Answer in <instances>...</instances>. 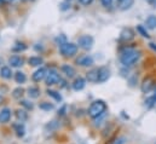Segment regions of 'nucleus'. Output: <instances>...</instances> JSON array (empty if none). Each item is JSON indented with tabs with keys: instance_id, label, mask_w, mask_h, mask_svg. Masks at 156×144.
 I'll return each mask as SVG.
<instances>
[{
	"instance_id": "f257e3e1",
	"label": "nucleus",
	"mask_w": 156,
	"mask_h": 144,
	"mask_svg": "<svg viewBox=\"0 0 156 144\" xmlns=\"http://www.w3.org/2000/svg\"><path fill=\"white\" fill-rule=\"evenodd\" d=\"M120 63L123 67H131L136 64L140 58V51H138L134 47H123L120 52Z\"/></svg>"
},
{
	"instance_id": "f03ea898",
	"label": "nucleus",
	"mask_w": 156,
	"mask_h": 144,
	"mask_svg": "<svg viewBox=\"0 0 156 144\" xmlns=\"http://www.w3.org/2000/svg\"><path fill=\"white\" fill-rule=\"evenodd\" d=\"M105 110H107L105 102L102 101V99H98V101L92 102V104L90 106V108H88V115L92 119H98L99 116H102V115L105 114Z\"/></svg>"
},
{
	"instance_id": "7ed1b4c3",
	"label": "nucleus",
	"mask_w": 156,
	"mask_h": 144,
	"mask_svg": "<svg viewBox=\"0 0 156 144\" xmlns=\"http://www.w3.org/2000/svg\"><path fill=\"white\" fill-rule=\"evenodd\" d=\"M79 46L78 44H74V42H64L63 45L59 46V52L63 57L66 58H72L74 57L76 53H78Z\"/></svg>"
},
{
	"instance_id": "20e7f679",
	"label": "nucleus",
	"mask_w": 156,
	"mask_h": 144,
	"mask_svg": "<svg viewBox=\"0 0 156 144\" xmlns=\"http://www.w3.org/2000/svg\"><path fill=\"white\" fill-rule=\"evenodd\" d=\"M94 39L91 35H81L78 39V46L85 51H90L93 47Z\"/></svg>"
},
{
	"instance_id": "39448f33",
	"label": "nucleus",
	"mask_w": 156,
	"mask_h": 144,
	"mask_svg": "<svg viewBox=\"0 0 156 144\" xmlns=\"http://www.w3.org/2000/svg\"><path fill=\"white\" fill-rule=\"evenodd\" d=\"M61 75L59 73L57 72L56 69H50L47 72V75L45 77V82L47 86H52V85H56V84H59L61 82Z\"/></svg>"
},
{
	"instance_id": "423d86ee",
	"label": "nucleus",
	"mask_w": 156,
	"mask_h": 144,
	"mask_svg": "<svg viewBox=\"0 0 156 144\" xmlns=\"http://www.w3.org/2000/svg\"><path fill=\"white\" fill-rule=\"evenodd\" d=\"M134 36H136L134 31L132 28H129V27H126L120 33V41L121 42H125V44H128L129 41H132L134 39Z\"/></svg>"
},
{
	"instance_id": "0eeeda50",
	"label": "nucleus",
	"mask_w": 156,
	"mask_h": 144,
	"mask_svg": "<svg viewBox=\"0 0 156 144\" xmlns=\"http://www.w3.org/2000/svg\"><path fill=\"white\" fill-rule=\"evenodd\" d=\"M93 63H94V59L90 55H83L76 58V64L80 67H92Z\"/></svg>"
},
{
	"instance_id": "6e6552de",
	"label": "nucleus",
	"mask_w": 156,
	"mask_h": 144,
	"mask_svg": "<svg viewBox=\"0 0 156 144\" xmlns=\"http://www.w3.org/2000/svg\"><path fill=\"white\" fill-rule=\"evenodd\" d=\"M47 72H48V70H47L46 68H44V67H39L35 72L33 73V75H32L33 81H34V82H40L41 80H44V79L46 77Z\"/></svg>"
},
{
	"instance_id": "1a4fd4ad",
	"label": "nucleus",
	"mask_w": 156,
	"mask_h": 144,
	"mask_svg": "<svg viewBox=\"0 0 156 144\" xmlns=\"http://www.w3.org/2000/svg\"><path fill=\"white\" fill-rule=\"evenodd\" d=\"M9 64L11 68H20L24 64V58L18 55H13L9 58Z\"/></svg>"
},
{
	"instance_id": "9d476101",
	"label": "nucleus",
	"mask_w": 156,
	"mask_h": 144,
	"mask_svg": "<svg viewBox=\"0 0 156 144\" xmlns=\"http://www.w3.org/2000/svg\"><path fill=\"white\" fill-rule=\"evenodd\" d=\"M110 69L108 67H101L98 68V82H105L110 77Z\"/></svg>"
},
{
	"instance_id": "9b49d317",
	"label": "nucleus",
	"mask_w": 156,
	"mask_h": 144,
	"mask_svg": "<svg viewBox=\"0 0 156 144\" xmlns=\"http://www.w3.org/2000/svg\"><path fill=\"white\" fill-rule=\"evenodd\" d=\"M154 86H155L154 85V80L151 77H147V79L143 80V82L140 85V90H142L143 93H149L154 88Z\"/></svg>"
},
{
	"instance_id": "f8f14e48",
	"label": "nucleus",
	"mask_w": 156,
	"mask_h": 144,
	"mask_svg": "<svg viewBox=\"0 0 156 144\" xmlns=\"http://www.w3.org/2000/svg\"><path fill=\"white\" fill-rule=\"evenodd\" d=\"M86 80L88 82H98V68H93L86 73Z\"/></svg>"
},
{
	"instance_id": "ddd939ff",
	"label": "nucleus",
	"mask_w": 156,
	"mask_h": 144,
	"mask_svg": "<svg viewBox=\"0 0 156 144\" xmlns=\"http://www.w3.org/2000/svg\"><path fill=\"white\" fill-rule=\"evenodd\" d=\"M11 119V109L4 108L0 111V122L1 124H7Z\"/></svg>"
},
{
	"instance_id": "4468645a",
	"label": "nucleus",
	"mask_w": 156,
	"mask_h": 144,
	"mask_svg": "<svg viewBox=\"0 0 156 144\" xmlns=\"http://www.w3.org/2000/svg\"><path fill=\"white\" fill-rule=\"evenodd\" d=\"M133 2L134 0H121V1H117V7L121 11H126L133 6Z\"/></svg>"
},
{
	"instance_id": "2eb2a0df",
	"label": "nucleus",
	"mask_w": 156,
	"mask_h": 144,
	"mask_svg": "<svg viewBox=\"0 0 156 144\" xmlns=\"http://www.w3.org/2000/svg\"><path fill=\"white\" fill-rule=\"evenodd\" d=\"M85 85H86V80H85L83 77L79 76V77H76V79L74 80V82H73V88H74L75 91H81V90H83Z\"/></svg>"
},
{
	"instance_id": "dca6fc26",
	"label": "nucleus",
	"mask_w": 156,
	"mask_h": 144,
	"mask_svg": "<svg viewBox=\"0 0 156 144\" xmlns=\"http://www.w3.org/2000/svg\"><path fill=\"white\" fill-rule=\"evenodd\" d=\"M61 70L63 74H66V76L67 77H74L75 76V69L72 67V66H69V64H64V66H62V68H61Z\"/></svg>"
},
{
	"instance_id": "f3484780",
	"label": "nucleus",
	"mask_w": 156,
	"mask_h": 144,
	"mask_svg": "<svg viewBox=\"0 0 156 144\" xmlns=\"http://www.w3.org/2000/svg\"><path fill=\"white\" fill-rule=\"evenodd\" d=\"M12 74L13 73H12L10 67H1L0 68V76L5 80H10L12 77Z\"/></svg>"
},
{
	"instance_id": "a211bd4d",
	"label": "nucleus",
	"mask_w": 156,
	"mask_h": 144,
	"mask_svg": "<svg viewBox=\"0 0 156 144\" xmlns=\"http://www.w3.org/2000/svg\"><path fill=\"white\" fill-rule=\"evenodd\" d=\"M28 63H29V66H32V67H40V66L44 63V59H42V57H40V56H33V57H30V58L28 59Z\"/></svg>"
},
{
	"instance_id": "6ab92c4d",
	"label": "nucleus",
	"mask_w": 156,
	"mask_h": 144,
	"mask_svg": "<svg viewBox=\"0 0 156 144\" xmlns=\"http://www.w3.org/2000/svg\"><path fill=\"white\" fill-rule=\"evenodd\" d=\"M145 27L148 29H156V16L155 15H151L149 16L147 20H145Z\"/></svg>"
},
{
	"instance_id": "aec40b11",
	"label": "nucleus",
	"mask_w": 156,
	"mask_h": 144,
	"mask_svg": "<svg viewBox=\"0 0 156 144\" xmlns=\"http://www.w3.org/2000/svg\"><path fill=\"white\" fill-rule=\"evenodd\" d=\"M13 128H15V132L17 135V137H23L26 135V127L23 124L18 122V124H15L13 125Z\"/></svg>"
},
{
	"instance_id": "412c9836",
	"label": "nucleus",
	"mask_w": 156,
	"mask_h": 144,
	"mask_svg": "<svg viewBox=\"0 0 156 144\" xmlns=\"http://www.w3.org/2000/svg\"><path fill=\"white\" fill-rule=\"evenodd\" d=\"M155 104H156V86H154V92H153V95L150 97H148L145 99V106L148 108H153Z\"/></svg>"
},
{
	"instance_id": "4be33fe9",
	"label": "nucleus",
	"mask_w": 156,
	"mask_h": 144,
	"mask_svg": "<svg viewBox=\"0 0 156 144\" xmlns=\"http://www.w3.org/2000/svg\"><path fill=\"white\" fill-rule=\"evenodd\" d=\"M26 50H27V45H26L24 42L17 41V42L12 46V51H13V52H23V51H26Z\"/></svg>"
},
{
	"instance_id": "5701e85b",
	"label": "nucleus",
	"mask_w": 156,
	"mask_h": 144,
	"mask_svg": "<svg viewBox=\"0 0 156 144\" xmlns=\"http://www.w3.org/2000/svg\"><path fill=\"white\" fill-rule=\"evenodd\" d=\"M15 80H16V82L17 84H24L26 81H27V76H26V74L23 72H17L15 73Z\"/></svg>"
},
{
	"instance_id": "b1692460",
	"label": "nucleus",
	"mask_w": 156,
	"mask_h": 144,
	"mask_svg": "<svg viewBox=\"0 0 156 144\" xmlns=\"http://www.w3.org/2000/svg\"><path fill=\"white\" fill-rule=\"evenodd\" d=\"M16 117H17L21 122H23V121H26V120L28 119V114H27L26 110H23V109H18V110H16Z\"/></svg>"
},
{
	"instance_id": "393cba45",
	"label": "nucleus",
	"mask_w": 156,
	"mask_h": 144,
	"mask_svg": "<svg viewBox=\"0 0 156 144\" xmlns=\"http://www.w3.org/2000/svg\"><path fill=\"white\" fill-rule=\"evenodd\" d=\"M28 96H29V98H38L40 96V90L38 87H29Z\"/></svg>"
},
{
	"instance_id": "a878e982",
	"label": "nucleus",
	"mask_w": 156,
	"mask_h": 144,
	"mask_svg": "<svg viewBox=\"0 0 156 144\" xmlns=\"http://www.w3.org/2000/svg\"><path fill=\"white\" fill-rule=\"evenodd\" d=\"M137 32L143 36V38H147V39H149V38H150V35H149V33H148V31H147V27H145V26L138 24V26H137Z\"/></svg>"
},
{
	"instance_id": "bb28decb",
	"label": "nucleus",
	"mask_w": 156,
	"mask_h": 144,
	"mask_svg": "<svg viewBox=\"0 0 156 144\" xmlns=\"http://www.w3.org/2000/svg\"><path fill=\"white\" fill-rule=\"evenodd\" d=\"M46 92H47V95H48L50 97H52L56 102H61V101H62V96H61L57 91H55V90H47Z\"/></svg>"
},
{
	"instance_id": "cd10ccee",
	"label": "nucleus",
	"mask_w": 156,
	"mask_h": 144,
	"mask_svg": "<svg viewBox=\"0 0 156 144\" xmlns=\"http://www.w3.org/2000/svg\"><path fill=\"white\" fill-rule=\"evenodd\" d=\"M23 95H24V90L22 87H17L12 91V97L16 98V99H21Z\"/></svg>"
},
{
	"instance_id": "c85d7f7f",
	"label": "nucleus",
	"mask_w": 156,
	"mask_h": 144,
	"mask_svg": "<svg viewBox=\"0 0 156 144\" xmlns=\"http://www.w3.org/2000/svg\"><path fill=\"white\" fill-rule=\"evenodd\" d=\"M39 108L41 110H45V111H50V110H52L55 108V106L52 103H48V102H42V103L39 104Z\"/></svg>"
},
{
	"instance_id": "c756f323",
	"label": "nucleus",
	"mask_w": 156,
	"mask_h": 144,
	"mask_svg": "<svg viewBox=\"0 0 156 144\" xmlns=\"http://www.w3.org/2000/svg\"><path fill=\"white\" fill-rule=\"evenodd\" d=\"M55 41H56V44H57L58 46H61V45H63L64 42H67V36L64 35V34H59V35L56 36Z\"/></svg>"
},
{
	"instance_id": "7c9ffc66",
	"label": "nucleus",
	"mask_w": 156,
	"mask_h": 144,
	"mask_svg": "<svg viewBox=\"0 0 156 144\" xmlns=\"http://www.w3.org/2000/svg\"><path fill=\"white\" fill-rule=\"evenodd\" d=\"M70 7H72V5H70V1H68V0H64L59 4L61 11H68V10H70Z\"/></svg>"
},
{
	"instance_id": "2f4dec72",
	"label": "nucleus",
	"mask_w": 156,
	"mask_h": 144,
	"mask_svg": "<svg viewBox=\"0 0 156 144\" xmlns=\"http://www.w3.org/2000/svg\"><path fill=\"white\" fill-rule=\"evenodd\" d=\"M20 104H21L23 108L27 109V110H32V109L34 108L33 103H32V102H29V101H27V99H22V101L20 102Z\"/></svg>"
},
{
	"instance_id": "473e14b6",
	"label": "nucleus",
	"mask_w": 156,
	"mask_h": 144,
	"mask_svg": "<svg viewBox=\"0 0 156 144\" xmlns=\"http://www.w3.org/2000/svg\"><path fill=\"white\" fill-rule=\"evenodd\" d=\"M101 4L105 7V9H112L114 5V0H101Z\"/></svg>"
},
{
	"instance_id": "72a5a7b5",
	"label": "nucleus",
	"mask_w": 156,
	"mask_h": 144,
	"mask_svg": "<svg viewBox=\"0 0 156 144\" xmlns=\"http://www.w3.org/2000/svg\"><path fill=\"white\" fill-rule=\"evenodd\" d=\"M125 143V138L123 137H117V138H114L113 141H110L109 144H123Z\"/></svg>"
},
{
	"instance_id": "f704fd0d",
	"label": "nucleus",
	"mask_w": 156,
	"mask_h": 144,
	"mask_svg": "<svg viewBox=\"0 0 156 144\" xmlns=\"http://www.w3.org/2000/svg\"><path fill=\"white\" fill-rule=\"evenodd\" d=\"M79 2L81 5H83V6H88V5H91L93 2V0H79Z\"/></svg>"
},
{
	"instance_id": "c9c22d12",
	"label": "nucleus",
	"mask_w": 156,
	"mask_h": 144,
	"mask_svg": "<svg viewBox=\"0 0 156 144\" xmlns=\"http://www.w3.org/2000/svg\"><path fill=\"white\" fill-rule=\"evenodd\" d=\"M66 110H67V106H63V107H62V109H59V110H58V115L63 116V115L66 114Z\"/></svg>"
},
{
	"instance_id": "e433bc0d",
	"label": "nucleus",
	"mask_w": 156,
	"mask_h": 144,
	"mask_svg": "<svg viewBox=\"0 0 156 144\" xmlns=\"http://www.w3.org/2000/svg\"><path fill=\"white\" fill-rule=\"evenodd\" d=\"M149 46H150V49H153V50L156 52V44H154V42H150V44H149Z\"/></svg>"
},
{
	"instance_id": "4c0bfd02",
	"label": "nucleus",
	"mask_w": 156,
	"mask_h": 144,
	"mask_svg": "<svg viewBox=\"0 0 156 144\" xmlns=\"http://www.w3.org/2000/svg\"><path fill=\"white\" fill-rule=\"evenodd\" d=\"M2 103H4V97L0 95V104H2Z\"/></svg>"
},
{
	"instance_id": "58836bf2",
	"label": "nucleus",
	"mask_w": 156,
	"mask_h": 144,
	"mask_svg": "<svg viewBox=\"0 0 156 144\" xmlns=\"http://www.w3.org/2000/svg\"><path fill=\"white\" fill-rule=\"evenodd\" d=\"M21 1H23V2H28V1H34V0H21Z\"/></svg>"
},
{
	"instance_id": "ea45409f",
	"label": "nucleus",
	"mask_w": 156,
	"mask_h": 144,
	"mask_svg": "<svg viewBox=\"0 0 156 144\" xmlns=\"http://www.w3.org/2000/svg\"><path fill=\"white\" fill-rule=\"evenodd\" d=\"M2 4H4V1H2V0H0V6H1Z\"/></svg>"
},
{
	"instance_id": "a19ab883",
	"label": "nucleus",
	"mask_w": 156,
	"mask_h": 144,
	"mask_svg": "<svg viewBox=\"0 0 156 144\" xmlns=\"http://www.w3.org/2000/svg\"><path fill=\"white\" fill-rule=\"evenodd\" d=\"M2 1H4V2H5V1H9V0H2Z\"/></svg>"
},
{
	"instance_id": "79ce46f5",
	"label": "nucleus",
	"mask_w": 156,
	"mask_h": 144,
	"mask_svg": "<svg viewBox=\"0 0 156 144\" xmlns=\"http://www.w3.org/2000/svg\"><path fill=\"white\" fill-rule=\"evenodd\" d=\"M68 1H70V0H68Z\"/></svg>"
}]
</instances>
